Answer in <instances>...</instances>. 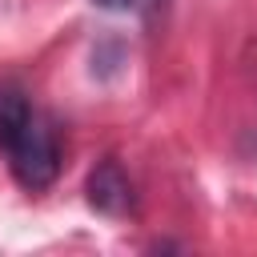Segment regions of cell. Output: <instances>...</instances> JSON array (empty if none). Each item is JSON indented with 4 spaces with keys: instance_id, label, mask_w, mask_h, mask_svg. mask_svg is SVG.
Returning a JSON list of instances; mask_svg holds the SVG:
<instances>
[{
    "instance_id": "cell-3",
    "label": "cell",
    "mask_w": 257,
    "mask_h": 257,
    "mask_svg": "<svg viewBox=\"0 0 257 257\" xmlns=\"http://www.w3.org/2000/svg\"><path fill=\"white\" fill-rule=\"evenodd\" d=\"M96 8H104V12H153V8H161L165 0H92Z\"/></svg>"
},
{
    "instance_id": "cell-1",
    "label": "cell",
    "mask_w": 257,
    "mask_h": 257,
    "mask_svg": "<svg viewBox=\"0 0 257 257\" xmlns=\"http://www.w3.org/2000/svg\"><path fill=\"white\" fill-rule=\"evenodd\" d=\"M0 153L28 193L48 189L60 173V141L52 120L28 100L24 88L4 80H0Z\"/></svg>"
},
{
    "instance_id": "cell-2",
    "label": "cell",
    "mask_w": 257,
    "mask_h": 257,
    "mask_svg": "<svg viewBox=\"0 0 257 257\" xmlns=\"http://www.w3.org/2000/svg\"><path fill=\"white\" fill-rule=\"evenodd\" d=\"M88 205L108 213V217H124L133 209V181L124 177V169L116 161H100L88 177Z\"/></svg>"
}]
</instances>
